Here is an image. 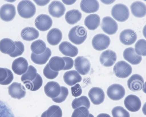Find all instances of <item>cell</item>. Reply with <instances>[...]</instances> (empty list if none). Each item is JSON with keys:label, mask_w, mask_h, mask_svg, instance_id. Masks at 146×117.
<instances>
[{"label": "cell", "mask_w": 146, "mask_h": 117, "mask_svg": "<svg viewBox=\"0 0 146 117\" xmlns=\"http://www.w3.org/2000/svg\"><path fill=\"white\" fill-rule=\"evenodd\" d=\"M74 61L75 68L79 73L83 75L88 73L90 70L91 64L87 58L83 56H78Z\"/></svg>", "instance_id": "52a82bcc"}, {"label": "cell", "mask_w": 146, "mask_h": 117, "mask_svg": "<svg viewBox=\"0 0 146 117\" xmlns=\"http://www.w3.org/2000/svg\"><path fill=\"white\" fill-rule=\"evenodd\" d=\"M48 63L51 69L57 72L63 70L65 64L62 58L57 56L51 58Z\"/></svg>", "instance_id": "4dcf8cb0"}, {"label": "cell", "mask_w": 146, "mask_h": 117, "mask_svg": "<svg viewBox=\"0 0 146 117\" xmlns=\"http://www.w3.org/2000/svg\"><path fill=\"white\" fill-rule=\"evenodd\" d=\"M88 117H94V116L91 114H89Z\"/></svg>", "instance_id": "f907efd6"}, {"label": "cell", "mask_w": 146, "mask_h": 117, "mask_svg": "<svg viewBox=\"0 0 146 117\" xmlns=\"http://www.w3.org/2000/svg\"><path fill=\"white\" fill-rule=\"evenodd\" d=\"M19 15L25 18H31L35 14L36 8L35 5L29 0H22L20 2L17 6Z\"/></svg>", "instance_id": "7a4b0ae2"}, {"label": "cell", "mask_w": 146, "mask_h": 117, "mask_svg": "<svg viewBox=\"0 0 146 117\" xmlns=\"http://www.w3.org/2000/svg\"><path fill=\"white\" fill-rule=\"evenodd\" d=\"M117 60L115 53L110 49L103 52L100 57V61L102 65L106 67H110L113 65Z\"/></svg>", "instance_id": "9a60e30c"}, {"label": "cell", "mask_w": 146, "mask_h": 117, "mask_svg": "<svg viewBox=\"0 0 146 117\" xmlns=\"http://www.w3.org/2000/svg\"><path fill=\"white\" fill-rule=\"evenodd\" d=\"M135 51L138 55L145 56L146 55V41L140 39L136 43L135 46Z\"/></svg>", "instance_id": "74e56055"}, {"label": "cell", "mask_w": 146, "mask_h": 117, "mask_svg": "<svg viewBox=\"0 0 146 117\" xmlns=\"http://www.w3.org/2000/svg\"><path fill=\"white\" fill-rule=\"evenodd\" d=\"M144 81L143 77L138 74L132 75L127 82L128 88L133 92L141 90L143 87Z\"/></svg>", "instance_id": "4fadbf2b"}, {"label": "cell", "mask_w": 146, "mask_h": 117, "mask_svg": "<svg viewBox=\"0 0 146 117\" xmlns=\"http://www.w3.org/2000/svg\"><path fill=\"white\" fill-rule=\"evenodd\" d=\"M28 63L24 58L20 57L15 60L12 65V68L16 74L21 75L24 74L28 69Z\"/></svg>", "instance_id": "ac0fdd59"}, {"label": "cell", "mask_w": 146, "mask_h": 117, "mask_svg": "<svg viewBox=\"0 0 146 117\" xmlns=\"http://www.w3.org/2000/svg\"><path fill=\"white\" fill-rule=\"evenodd\" d=\"M97 117H111L108 114L106 113H101L97 116Z\"/></svg>", "instance_id": "681fc988"}, {"label": "cell", "mask_w": 146, "mask_h": 117, "mask_svg": "<svg viewBox=\"0 0 146 117\" xmlns=\"http://www.w3.org/2000/svg\"><path fill=\"white\" fill-rule=\"evenodd\" d=\"M72 106L74 109L82 106L88 109L90 106V103L87 97L82 96L79 98H75L72 102Z\"/></svg>", "instance_id": "8d00e7d4"}, {"label": "cell", "mask_w": 146, "mask_h": 117, "mask_svg": "<svg viewBox=\"0 0 146 117\" xmlns=\"http://www.w3.org/2000/svg\"><path fill=\"white\" fill-rule=\"evenodd\" d=\"M87 32L83 26L77 25L72 28L70 30L68 37L70 41L76 45H80L86 40Z\"/></svg>", "instance_id": "6da1fadb"}, {"label": "cell", "mask_w": 146, "mask_h": 117, "mask_svg": "<svg viewBox=\"0 0 146 117\" xmlns=\"http://www.w3.org/2000/svg\"><path fill=\"white\" fill-rule=\"evenodd\" d=\"M65 62V66L63 70H68L72 68L74 65V60L70 57H62Z\"/></svg>", "instance_id": "bcb514c9"}, {"label": "cell", "mask_w": 146, "mask_h": 117, "mask_svg": "<svg viewBox=\"0 0 146 117\" xmlns=\"http://www.w3.org/2000/svg\"><path fill=\"white\" fill-rule=\"evenodd\" d=\"M46 95L52 99L57 97L61 91V87L57 82L54 81L48 82L44 87Z\"/></svg>", "instance_id": "44dd1931"}, {"label": "cell", "mask_w": 146, "mask_h": 117, "mask_svg": "<svg viewBox=\"0 0 146 117\" xmlns=\"http://www.w3.org/2000/svg\"><path fill=\"white\" fill-rule=\"evenodd\" d=\"M110 43V38L103 34H99L94 36L92 40V45L96 50L102 51L108 48Z\"/></svg>", "instance_id": "5b68a950"}, {"label": "cell", "mask_w": 146, "mask_h": 117, "mask_svg": "<svg viewBox=\"0 0 146 117\" xmlns=\"http://www.w3.org/2000/svg\"><path fill=\"white\" fill-rule=\"evenodd\" d=\"M62 2L65 4L67 5H70L73 4L76 1V0L66 1L62 0Z\"/></svg>", "instance_id": "c3c4849f"}, {"label": "cell", "mask_w": 146, "mask_h": 117, "mask_svg": "<svg viewBox=\"0 0 146 117\" xmlns=\"http://www.w3.org/2000/svg\"><path fill=\"white\" fill-rule=\"evenodd\" d=\"M36 4L40 6H44L47 4L50 0H34Z\"/></svg>", "instance_id": "7dc6e473"}, {"label": "cell", "mask_w": 146, "mask_h": 117, "mask_svg": "<svg viewBox=\"0 0 146 117\" xmlns=\"http://www.w3.org/2000/svg\"><path fill=\"white\" fill-rule=\"evenodd\" d=\"M14 77L10 70L6 68H0V84L8 85L12 81Z\"/></svg>", "instance_id": "1f68e13d"}, {"label": "cell", "mask_w": 146, "mask_h": 117, "mask_svg": "<svg viewBox=\"0 0 146 117\" xmlns=\"http://www.w3.org/2000/svg\"><path fill=\"white\" fill-rule=\"evenodd\" d=\"M15 48L14 42L11 39L5 38L0 41V51L4 54L9 55L14 51Z\"/></svg>", "instance_id": "83f0119b"}, {"label": "cell", "mask_w": 146, "mask_h": 117, "mask_svg": "<svg viewBox=\"0 0 146 117\" xmlns=\"http://www.w3.org/2000/svg\"><path fill=\"white\" fill-rule=\"evenodd\" d=\"M37 73L36 69L33 66L30 65L27 70L22 76L21 81L24 84L30 82L36 78Z\"/></svg>", "instance_id": "836d02e7"}, {"label": "cell", "mask_w": 146, "mask_h": 117, "mask_svg": "<svg viewBox=\"0 0 146 117\" xmlns=\"http://www.w3.org/2000/svg\"><path fill=\"white\" fill-rule=\"evenodd\" d=\"M62 111L58 106L53 105L43 112L41 117H62Z\"/></svg>", "instance_id": "d6a6232c"}, {"label": "cell", "mask_w": 146, "mask_h": 117, "mask_svg": "<svg viewBox=\"0 0 146 117\" xmlns=\"http://www.w3.org/2000/svg\"><path fill=\"white\" fill-rule=\"evenodd\" d=\"M81 10L85 12L90 13L97 11L99 8V4L97 0H82L80 4Z\"/></svg>", "instance_id": "7402d4cb"}, {"label": "cell", "mask_w": 146, "mask_h": 117, "mask_svg": "<svg viewBox=\"0 0 146 117\" xmlns=\"http://www.w3.org/2000/svg\"><path fill=\"white\" fill-rule=\"evenodd\" d=\"M43 73L44 76L47 78L53 79L58 76V72L54 71L51 69L48 63L43 69Z\"/></svg>", "instance_id": "ee69618b"}, {"label": "cell", "mask_w": 146, "mask_h": 117, "mask_svg": "<svg viewBox=\"0 0 146 117\" xmlns=\"http://www.w3.org/2000/svg\"><path fill=\"white\" fill-rule=\"evenodd\" d=\"M119 37L122 43L125 45H129L134 43L137 39V35L133 30L126 29L121 32Z\"/></svg>", "instance_id": "2e32d148"}, {"label": "cell", "mask_w": 146, "mask_h": 117, "mask_svg": "<svg viewBox=\"0 0 146 117\" xmlns=\"http://www.w3.org/2000/svg\"><path fill=\"white\" fill-rule=\"evenodd\" d=\"M100 18L99 16L96 14H91L85 18V25L90 30H94L100 25Z\"/></svg>", "instance_id": "4316f807"}, {"label": "cell", "mask_w": 146, "mask_h": 117, "mask_svg": "<svg viewBox=\"0 0 146 117\" xmlns=\"http://www.w3.org/2000/svg\"><path fill=\"white\" fill-rule=\"evenodd\" d=\"M130 9L132 13L136 17L142 18L146 15V5L141 1L133 2L130 6Z\"/></svg>", "instance_id": "cb8c5ba5"}, {"label": "cell", "mask_w": 146, "mask_h": 117, "mask_svg": "<svg viewBox=\"0 0 146 117\" xmlns=\"http://www.w3.org/2000/svg\"><path fill=\"white\" fill-rule=\"evenodd\" d=\"M111 113L113 117H130L129 112L120 106L114 107L112 110Z\"/></svg>", "instance_id": "ab89813d"}, {"label": "cell", "mask_w": 146, "mask_h": 117, "mask_svg": "<svg viewBox=\"0 0 146 117\" xmlns=\"http://www.w3.org/2000/svg\"><path fill=\"white\" fill-rule=\"evenodd\" d=\"M101 26L104 32L110 35L115 33L118 28L117 22L111 17L109 16L104 17L103 18Z\"/></svg>", "instance_id": "ba28073f"}, {"label": "cell", "mask_w": 146, "mask_h": 117, "mask_svg": "<svg viewBox=\"0 0 146 117\" xmlns=\"http://www.w3.org/2000/svg\"><path fill=\"white\" fill-rule=\"evenodd\" d=\"M68 94V89L65 87H61V91L56 97L52 98L53 101L56 103H60L65 100Z\"/></svg>", "instance_id": "b9f144b4"}, {"label": "cell", "mask_w": 146, "mask_h": 117, "mask_svg": "<svg viewBox=\"0 0 146 117\" xmlns=\"http://www.w3.org/2000/svg\"><path fill=\"white\" fill-rule=\"evenodd\" d=\"M72 94L74 97H76L81 95L82 90L81 86L78 83H77L71 88Z\"/></svg>", "instance_id": "f6af8a7d"}, {"label": "cell", "mask_w": 146, "mask_h": 117, "mask_svg": "<svg viewBox=\"0 0 146 117\" xmlns=\"http://www.w3.org/2000/svg\"><path fill=\"white\" fill-rule=\"evenodd\" d=\"M62 35L61 31L57 28L51 29L47 35V40L48 43L52 45H58L62 38Z\"/></svg>", "instance_id": "d4e9b609"}, {"label": "cell", "mask_w": 146, "mask_h": 117, "mask_svg": "<svg viewBox=\"0 0 146 117\" xmlns=\"http://www.w3.org/2000/svg\"><path fill=\"white\" fill-rule=\"evenodd\" d=\"M0 117H15L13 113L8 106L0 100Z\"/></svg>", "instance_id": "f35d334b"}, {"label": "cell", "mask_w": 146, "mask_h": 117, "mask_svg": "<svg viewBox=\"0 0 146 117\" xmlns=\"http://www.w3.org/2000/svg\"><path fill=\"white\" fill-rule=\"evenodd\" d=\"M8 88L9 95L14 99H20L25 95V88L20 83L13 82Z\"/></svg>", "instance_id": "8fae6325"}, {"label": "cell", "mask_w": 146, "mask_h": 117, "mask_svg": "<svg viewBox=\"0 0 146 117\" xmlns=\"http://www.w3.org/2000/svg\"><path fill=\"white\" fill-rule=\"evenodd\" d=\"M51 51L48 47H46L45 51L42 53L36 55L32 53L31 59L34 63L39 65L45 64L51 55Z\"/></svg>", "instance_id": "484cf974"}, {"label": "cell", "mask_w": 146, "mask_h": 117, "mask_svg": "<svg viewBox=\"0 0 146 117\" xmlns=\"http://www.w3.org/2000/svg\"><path fill=\"white\" fill-rule=\"evenodd\" d=\"M123 55L125 60L133 65L139 64L142 60V57L138 55L133 47H128L125 49Z\"/></svg>", "instance_id": "ffe728a7"}, {"label": "cell", "mask_w": 146, "mask_h": 117, "mask_svg": "<svg viewBox=\"0 0 146 117\" xmlns=\"http://www.w3.org/2000/svg\"><path fill=\"white\" fill-rule=\"evenodd\" d=\"M63 79L67 85L72 86L77 83L80 82L82 78L77 71L72 70L65 72L63 76Z\"/></svg>", "instance_id": "603a6c76"}, {"label": "cell", "mask_w": 146, "mask_h": 117, "mask_svg": "<svg viewBox=\"0 0 146 117\" xmlns=\"http://www.w3.org/2000/svg\"><path fill=\"white\" fill-rule=\"evenodd\" d=\"M46 47L45 43L41 39L33 41L31 46V49L32 53L36 55L43 53L46 50Z\"/></svg>", "instance_id": "e575fe53"}, {"label": "cell", "mask_w": 146, "mask_h": 117, "mask_svg": "<svg viewBox=\"0 0 146 117\" xmlns=\"http://www.w3.org/2000/svg\"><path fill=\"white\" fill-rule=\"evenodd\" d=\"M124 103L126 108L131 112L138 111L141 105L140 99L137 96L133 95L127 96L125 99Z\"/></svg>", "instance_id": "7c38bea8"}, {"label": "cell", "mask_w": 146, "mask_h": 117, "mask_svg": "<svg viewBox=\"0 0 146 117\" xmlns=\"http://www.w3.org/2000/svg\"><path fill=\"white\" fill-rule=\"evenodd\" d=\"M107 94L108 97L113 101L120 100L124 96L125 89L121 85L118 84H113L108 88Z\"/></svg>", "instance_id": "8992f818"}, {"label": "cell", "mask_w": 146, "mask_h": 117, "mask_svg": "<svg viewBox=\"0 0 146 117\" xmlns=\"http://www.w3.org/2000/svg\"><path fill=\"white\" fill-rule=\"evenodd\" d=\"M58 48L63 55L72 57L76 56L78 53V48L67 41L62 42L59 45Z\"/></svg>", "instance_id": "d6986e66"}, {"label": "cell", "mask_w": 146, "mask_h": 117, "mask_svg": "<svg viewBox=\"0 0 146 117\" xmlns=\"http://www.w3.org/2000/svg\"><path fill=\"white\" fill-rule=\"evenodd\" d=\"M16 14L15 7L12 4H5L0 8V18L4 21H11L14 19Z\"/></svg>", "instance_id": "30bf717a"}, {"label": "cell", "mask_w": 146, "mask_h": 117, "mask_svg": "<svg viewBox=\"0 0 146 117\" xmlns=\"http://www.w3.org/2000/svg\"><path fill=\"white\" fill-rule=\"evenodd\" d=\"M89 114L88 109L82 106L76 108L74 111L71 117H88Z\"/></svg>", "instance_id": "60d3db41"}, {"label": "cell", "mask_w": 146, "mask_h": 117, "mask_svg": "<svg viewBox=\"0 0 146 117\" xmlns=\"http://www.w3.org/2000/svg\"><path fill=\"white\" fill-rule=\"evenodd\" d=\"M16 46V48L14 51L9 55L12 57H15L21 55L24 51V46L23 43L21 41H14Z\"/></svg>", "instance_id": "7bdbcfd3"}, {"label": "cell", "mask_w": 146, "mask_h": 117, "mask_svg": "<svg viewBox=\"0 0 146 117\" xmlns=\"http://www.w3.org/2000/svg\"><path fill=\"white\" fill-rule=\"evenodd\" d=\"M42 79L40 76L37 73L35 79L30 82L25 84L26 87L32 91H35L38 89L42 84Z\"/></svg>", "instance_id": "d590c367"}, {"label": "cell", "mask_w": 146, "mask_h": 117, "mask_svg": "<svg viewBox=\"0 0 146 117\" xmlns=\"http://www.w3.org/2000/svg\"><path fill=\"white\" fill-rule=\"evenodd\" d=\"M82 16V13L79 10L73 9L66 12L65 15V19L68 24H74L80 20Z\"/></svg>", "instance_id": "f546056e"}, {"label": "cell", "mask_w": 146, "mask_h": 117, "mask_svg": "<svg viewBox=\"0 0 146 117\" xmlns=\"http://www.w3.org/2000/svg\"><path fill=\"white\" fill-rule=\"evenodd\" d=\"M113 72L117 77L124 78L128 77L132 72L131 66L124 61L117 62L113 68Z\"/></svg>", "instance_id": "277c9868"}, {"label": "cell", "mask_w": 146, "mask_h": 117, "mask_svg": "<svg viewBox=\"0 0 146 117\" xmlns=\"http://www.w3.org/2000/svg\"><path fill=\"white\" fill-rule=\"evenodd\" d=\"M38 31L35 28L27 27L24 28L21 31V35L25 40L31 41L37 38L39 36Z\"/></svg>", "instance_id": "f1b7e54d"}, {"label": "cell", "mask_w": 146, "mask_h": 117, "mask_svg": "<svg viewBox=\"0 0 146 117\" xmlns=\"http://www.w3.org/2000/svg\"><path fill=\"white\" fill-rule=\"evenodd\" d=\"M111 14L118 21L124 22L128 18L129 11L126 5L122 3H118L115 5L112 8Z\"/></svg>", "instance_id": "3957f363"}, {"label": "cell", "mask_w": 146, "mask_h": 117, "mask_svg": "<svg viewBox=\"0 0 146 117\" xmlns=\"http://www.w3.org/2000/svg\"><path fill=\"white\" fill-rule=\"evenodd\" d=\"M35 23V26L39 30L45 31L51 28L52 25V21L48 15L41 14L36 17Z\"/></svg>", "instance_id": "9c48e42d"}, {"label": "cell", "mask_w": 146, "mask_h": 117, "mask_svg": "<svg viewBox=\"0 0 146 117\" xmlns=\"http://www.w3.org/2000/svg\"><path fill=\"white\" fill-rule=\"evenodd\" d=\"M91 101L94 105H99L102 103L105 99L104 91L101 88L94 87L92 88L88 93Z\"/></svg>", "instance_id": "e0dca14e"}, {"label": "cell", "mask_w": 146, "mask_h": 117, "mask_svg": "<svg viewBox=\"0 0 146 117\" xmlns=\"http://www.w3.org/2000/svg\"><path fill=\"white\" fill-rule=\"evenodd\" d=\"M49 14L55 18H60L62 16L65 11L64 5L59 1H54L49 4L48 8Z\"/></svg>", "instance_id": "5bb4252c"}]
</instances>
